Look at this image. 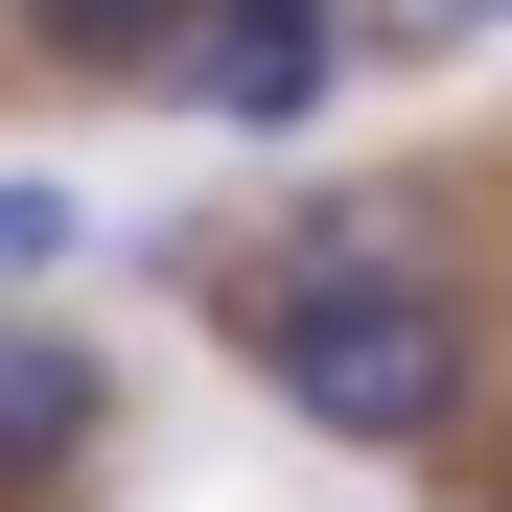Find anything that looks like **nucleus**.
Segmentation results:
<instances>
[{"mask_svg": "<svg viewBox=\"0 0 512 512\" xmlns=\"http://www.w3.org/2000/svg\"><path fill=\"white\" fill-rule=\"evenodd\" d=\"M94 443H117V373L70 326H0V489H94Z\"/></svg>", "mask_w": 512, "mask_h": 512, "instance_id": "3", "label": "nucleus"}, {"mask_svg": "<svg viewBox=\"0 0 512 512\" xmlns=\"http://www.w3.org/2000/svg\"><path fill=\"white\" fill-rule=\"evenodd\" d=\"M187 24H210V0H24L47 70H187Z\"/></svg>", "mask_w": 512, "mask_h": 512, "instance_id": "4", "label": "nucleus"}, {"mask_svg": "<svg viewBox=\"0 0 512 512\" xmlns=\"http://www.w3.org/2000/svg\"><path fill=\"white\" fill-rule=\"evenodd\" d=\"M466 24H512V0H466Z\"/></svg>", "mask_w": 512, "mask_h": 512, "instance_id": "6", "label": "nucleus"}, {"mask_svg": "<svg viewBox=\"0 0 512 512\" xmlns=\"http://www.w3.org/2000/svg\"><path fill=\"white\" fill-rule=\"evenodd\" d=\"M326 70H350V47H326V0H210L163 94H187V117H233V140H303V117H326Z\"/></svg>", "mask_w": 512, "mask_h": 512, "instance_id": "2", "label": "nucleus"}, {"mask_svg": "<svg viewBox=\"0 0 512 512\" xmlns=\"http://www.w3.org/2000/svg\"><path fill=\"white\" fill-rule=\"evenodd\" d=\"M210 326L280 373V419H326V443H373V466L466 443V303L419 280L396 233H256L210 280Z\"/></svg>", "mask_w": 512, "mask_h": 512, "instance_id": "1", "label": "nucleus"}, {"mask_svg": "<svg viewBox=\"0 0 512 512\" xmlns=\"http://www.w3.org/2000/svg\"><path fill=\"white\" fill-rule=\"evenodd\" d=\"M70 256V187H0V280H47Z\"/></svg>", "mask_w": 512, "mask_h": 512, "instance_id": "5", "label": "nucleus"}]
</instances>
